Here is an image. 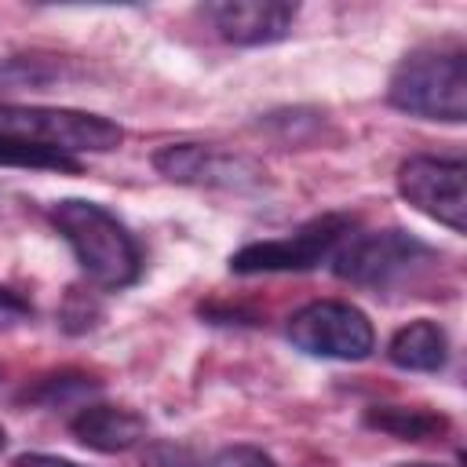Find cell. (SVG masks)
<instances>
[{
    "label": "cell",
    "instance_id": "277c9868",
    "mask_svg": "<svg viewBox=\"0 0 467 467\" xmlns=\"http://www.w3.org/2000/svg\"><path fill=\"white\" fill-rule=\"evenodd\" d=\"M434 263H438V252L405 230H376V234L347 237L332 255V270L343 281L376 288V292H390L420 277Z\"/></svg>",
    "mask_w": 467,
    "mask_h": 467
},
{
    "label": "cell",
    "instance_id": "8fae6325",
    "mask_svg": "<svg viewBox=\"0 0 467 467\" xmlns=\"http://www.w3.org/2000/svg\"><path fill=\"white\" fill-rule=\"evenodd\" d=\"M387 358L405 372H438L449 361V336L438 321L420 317L394 332Z\"/></svg>",
    "mask_w": 467,
    "mask_h": 467
},
{
    "label": "cell",
    "instance_id": "7c38bea8",
    "mask_svg": "<svg viewBox=\"0 0 467 467\" xmlns=\"http://www.w3.org/2000/svg\"><path fill=\"white\" fill-rule=\"evenodd\" d=\"M365 423L372 431H383L401 441H431L449 431V420L431 409H409V405H372L365 412Z\"/></svg>",
    "mask_w": 467,
    "mask_h": 467
},
{
    "label": "cell",
    "instance_id": "3957f363",
    "mask_svg": "<svg viewBox=\"0 0 467 467\" xmlns=\"http://www.w3.org/2000/svg\"><path fill=\"white\" fill-rule=\"evenodd\" d=\"M394 109L423 120H467V55L463 47H416L390 73Z\"/></svg>",
    "mask_w": 467,
    "mask_h": 467
},
{
    "label": "cell",
    "instance_id": "5b68a950",
    "mask_svg": "<svg viewBox=\"0 0 467 467\" xmlns=\"http://www.w3.org/2000/svg\"><path fill=\"white\" fill-rule=\"evenodd\" d=\"M288 339L303 354L332 361H361L376 347V332L365 310L339 299H317L299 306L288 317Z\"/></svg>",
    "mask_w": 467,
    "mask_h": 467
},
{
    "label": "cell",
    "instance_id": "5bb4252c",
    "mask_svg": "<svg viewBox=\"0 0 467 467\" xmlns=\"http://www.w3.org/2000/svg\"><path fill=\"white\" fill-rule=\"evenodd\" d=\"M29 314H33V310H29V303H26L22 296H15V292L0 288V328H4V325L22 321V317H29Z\"/></svg>",
    "mask_w": 467,
    "mask_h": 467
},
{
    "label": "cell",
    "instance_id": "e0dca14e",
    "mask_svg": "<svg viewBox=\"0 0 467 467\" xmlns=\"http://www.w3.org/2000/svg\"><path fill=\"white\" fill-rule=\"evenodd\" d=\"M401 467H434V463H401Z\"/></svg>",
    "mask_w": 467,
    "mask_h": 467
},
{
    "label": "cell",
    "instance_id": "4fadbf2b",
    "mask_svg": "<svg viewBox=\"0 0 467 467\" xmlns=\"http://www.w3.org/2000/svg\"><path fill=\"white\" fill-rule=\"evenodd\" d=\"M197 467H277L255 445H226L215 452H197Z\"/></svg>",
    "mask_w": 467,
    "mask_h": 467
},
{
    "label": "cell",
    "instance_id": "ba28073f",
    "mask_svg": "<svg viewBox=\"0 0 467 467\" xmlns=\"http://www.w3.org/2000/svg\"><path fill=\"white\" fill-rule=\"evenodd\" d=\"M153 168L171 182L190 186H248L259 179V168L244 157L219 153L201 142H171L153 153Z\"/></svg>",
    "mask_w": 467,
    "mask_h": 467
},
{
    "label": "cell",
    "instance_id": "2e32d148",
    "mask_svg": "<svg viewBox=\"0 0 467 467\" xmlns=\"http://www.w3.org/2000/svg\"><path fill=\"white\" fill-rule=\"evenodd\" d=\"M4 445H7V431H4V423H0V452H4Z\"/></svg>",
    "mask_w": 467,
    "mask_h": 467
},
{
    "label": "cell",
    "instance_id": "7a4b0ae2",
    "mask_svg": "<svg viewBox=\"0 0 467 467\" xmlns=\"http://www.w3.org/2000/svg\"><path fill=\"white\" fill-rule=\"evenodd\" d=\"M51 223L62 234V241L73 248L80 270L88 274L91 285L99 288H128L142 274V252L128 226L106 212L95 201L84 197H66L51 208Z\"/></svg>",
    "mask_w": 467,
    "mask_h": 467
},
{
    "label": "cell",
    "instance_id": "8992f818",
    "mask_svg": "<svg viewBox=\"0 0 467 467\" xmlns=\"http://www.w3.org/2000/svg\"><path fill=\"white\" fill-rule=\"evenodd\" d=\"M354 219L350 215H321L299 226L288 237L259 241L230 255L234 274H270V270H314L317 263L332 259L336 248L350 237Z\"/></svg>",
    "mask_w": 467,
    "mask_h": 467
},
{
    "label": "cell",
    "instance_id": "9a60e30c",
    "mask_svg": "<svg viewBox=\"0 0 467 467\" xmlns=\"http://www.w3.org/2000/svg\"><path fill=\"white\" fill-rule=\"evenodd\" d=\"M15 467H84V463L66 460V456H51V452H22L15 460Z\"/></svg>",
    "mask_w": 467,
    "mask_h": 467
},
{
    "label": "cell",
    "instance_id": "30bf717a",
    "mask_svg": "<svg viewBox=\"0 0 467 467\" xmlns=\"http://www.w3.org/2000/svg\"><path fill=\"white\" fill-rule=\"evenodd\" d=\"M73 438L95 452H124L146 438V420L120 405H84L69 420Z\"/></svg>",
    "mask_w": 467,
    "mask_h": 467
},
{
    "label": "cell",
    "instance_id": "6da1fadb",
    "mask_svg": "<svg viewBox=\"0 0 467 467\" xmlns=\"http://www.w3.org/2000/svg\"><path fill=\"white\" fill-rule=\"evenodd\" d=\"M124 142L117 120L80 109L0 102V164L80 171V153H106Z\"/></svg>",
    "mask_w": 467,
    "mask_h": 467
},
{
    "label": "cell",
    "instance_id": "52a82bcc",
    "mask_svg": "<svg viewBox=\"0 0 467 467\" xmlns=\"http://www.w3.org/2000/svg\"><path fill=\"white\" fill-rule=\"evenodd\" d=\"M398 193L416 212L449 226L452 234L467 230V168H463V161L409 157L398 168Z\"/></svg>",
    "mask_w": 467,
    "mask_h": 467
},
{
    "label": "cell",
    "instance_id": "9c48e42d",
    "mask_svg": "<svg viewBox=\"0 0 467 467\" xmlns=\"http://www.w3.org/2000/svg\"><path fill=\"white\" fill-rule=\"evenodd\" d=\"M299 7L288 0H223L208 4V18L219 29L223 40L255 47V44H274L292 33Z\"/></svg>",
    "mask_w": 467,
    "mask_h": 467
}]
</instances>
